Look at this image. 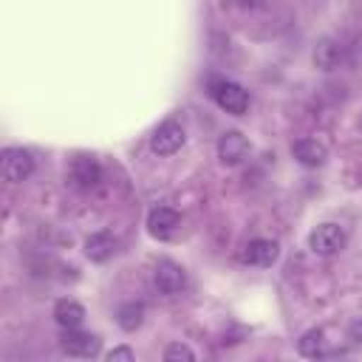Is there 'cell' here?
I'll return each mask as SVG.
<instances>
[{"label":"cell","instance_id":"cell-1","mask_svg":"<svg viewBox=\"0 0 362 362\" xmlns=\"http://www.w3.org/2000/svg\"><path fill=\"white\" fill-rule=\"evenodd\" d=\"M209 96L215 99V105L221 110H226L232 116H243L249 110V93L232 79H221V76L209 79Z\"/></svg>","mask_w":362,"mask_h":362},{"label":"cell","instance_id":"cell-2","mask_svg":"<svg viewBox=\"0 0 362 362\" xmlns=\"http://www.w3.org/2000/svg\"><path fill=\"white\" fill-rule=\"evenodd\" d=\"M348 243V235L339 223H320L308 232V249L320 257H331L337 252H342Z\"/></svg>","mask_w":362,"mask_h":362},{"label":"cell","instance_id":"cell-3","mask_svg":"<svg viewBox=\"0 0 362 362\" xmlns=\"http://www.w3.org/2000/svg\"><path fill=\"white\" fill-rule=\"evenodd\" d=\"M34 173V156L25 147H6L0 153V175L8 184H23Z\"/></svg>","mask_w":362,"mask_h":362},{"label":"cell","instance_id":"cell-4","mask_svg":"<svg viewBox=\"0 0 362 362\" xmlns=\"http://www.w3.org/2000/svg\"><path fill=\"white\" fill-rule=\"evenodd\" d=\"M59 348L68 354V356H76V359H90L99 354L102 348V339L90 331H79V328H62V337H59Z\"/></svg>","mask_w":362,"mask_h":362},{"label":"cell","instance_id":"cell-5","mask_svg":"<svg viewBox=\"0 0 362 362\" xmlns=\"http://www.w3.org/2000/svg\"><path fill=\"white\" fill-rule=\"evenodd\" d=\"M184 127L175 122V119H167V122H161L156 130H153V136H150V150L156 153V156H173V153H178L181 147H184Z\"/></svg>","mask_w":362,"mask_h":362},{"label":"cell","instance_id":"cell-6","mask_svg":"<svg viewBox=\"0 0 362 362\" xmlns=\"http://www.w3.org/2000/svg\"><path fill=\"white\" fill-rule=\"evenodd\" d=\"M153 283H156V288H158L161 294L175 297V294L184 291L187 274H184V269H181L178 263H173V260H158V266H156V272H153Z\"/></svg>","mask_w":362,"mask_h":362},{"label":"cell","instance_id":"cell-7","mask_svg":"<svg viewBox=\"0 0 362 362\" xmlns=\"http://www.w3.org/2000/svg\"><path fill=\"white\" fill-rule=\"evenodd\" d=\"M246 156H249V139H246L240 130H226V133L218 139V158H221V164L235 167V164H240Z\"/></svg>","mask_w":362,"mask_h":362},{"label":"cell","instance_id":"cell-8","mask_svg":"<svg viewBox=\"0 0 362 362\" xmlns=\"http://www.w3.org/2000/svg\"><path fill=\"white\" fill-rule=\"evenodd\" d=\"M277 257H280V243L269 240V238H255L240 252V260L252 263V266H272V263H277Z\"/></svg>","mask_w":362,"mask_h":362},{"label":"cell","instance_id":"cell-9","mask_svg":"<svg viewBox=\"0 0 362 362\" xmlns=\"http://www.w3.org/2000/svg\"><path fill=\"white\" fill-rule=\"evenodd\" d=\"M71 178L76 181V187L90 189V187H96V184L102 181V167H99V161H96L93 156L79 153V156L71 161Z\"/></svg>","mask_w":362,"mask_h":362},{"label":"cell","instance_id":"cell-10","mask_svg":"<svg viewBox=\"0 0 362 362\" xmlns=\"http://www.w3.org/2000/svg\"><path fill=\"white\" fill-rule=\"evenodd\" d=\"M178 223H181V215H178L175 209H170V206H156V209H150V215H147V232H150L153 238H158V240L170 238V235L178 229Z\"/></svg>","mask_w":362,"mask_h":362},{"label":"cell","instance_id":"cell-11","mask_svg":"<svg viewBox=\"0 0 362 362\" xmlns=\"http://www.w3.org/2000/svg\"><path fill=\"white\" fill-rule=\"evenodd\" d=\"M291 153H294V158H297L303 167H322L325 158H328L325 144L317 141V139H297V141L291 144Z\"/></svg>","mask_w":362,"mask_h":362},{"label":"cell","instance_id":"cell-12","mask_svg":"<svg viewBox=\"0 0 362 362\" xmlns=\"http://www.w3.org/2000/svg\"><path fill=\"white\" fill-rule=\"evenodd\" d=\"M342 59H345V48H342L337 40L325 37V40H320V42L314 45V65H317L320 71H334V68L342 65Z\"/></svg>","mask_w":362,"mask_h":362},{"label":"cell","instance_id":"cell-13","mask_svg":"<svg viewBox=\"0 0 362 362\" xmlns=\"http://www.w3.org/2000/svg\"><path fill=\"white\" fill-rule=\"evenodd\" d=\"M116 252V238L110 232H93L85 238V255L93 263H105Z\"/></svg>","mask_w":362,"mask_h":362},{"label":"cell","instance_id":"cell-14","mask_svg":"<svg viewBox=\"0 0 362 362\" xmlns=\"http://www.w3.org/2000/svg\"><path fill=\"white\" fill-rule=\"evenodd\" d=\"M54 322L59 328H79L85 322V308L76 300H57V305H54Z\"/></svg>","mask_w":362,"mask_h":362},{"label":"cell","instance_id":"cell-15","mask_svg":"<svg viewBox=\"0 0 362 362\" xmlns=\"http://www.w3.org/2000/svg\"><path fill=\"white\" fill-rule=\"evenodd\" d=\"M297 351L308 359H320V356H328V339H325V331L322 328H308L300 342H297Z\"/></svg>","mask_w":362,"mask_h":362},{"label":"cell","instance_id":"cell-16","mask_svg":"<svg viewBox=\"0 0 362 362\" xmlns=\"http://www.w3.org/2000/svg\"><path fill=\"white\" fill-rule=\"evenodd\" d=\"M144 322V305L141 303H122L116 308V325L122 331H136Z\"/></svg>","mask_w":362,"mask_h":362},{"label":"cell","instance_id":"cell-17","mask_svg":"<svg viewBox=\"0 0 362 362\" xmlns=\"http://www.w3.org/2000/svg\"><path fill=\"white\" fill-rule=\"evenodd\" d=\"M164 359H167V362H192V359H195V354H192V348H189V345L173 342V345H167V348H164Z\"/></svg>","mask_w":362,"mask_h":362},{"label":"cell","instance_id":"cell-18","mask_svg":"<svg viewBox=\"0 0 362 362\" xmlns=\"http://www.w3.org/2000/svg\"><path fill=\"white\" fill-rule=\"evenodd\" d=\"M107 362H116V359H124V362H133L136 359V354H133V348H127V345H116V348H110L107 354Z\"/></svg>","mask_w":362,"mask_h":362},{"label":"cell","instance_id":"cell-19","mask_svg":"<svg viewBox=\"0 0 362 362\" xmlns=\"http://www.w3.org/2000/svg\"><path fill=\"white\" fill-rule=\"evenodd\" d=\"M348 339L351 342H362V320H354L348 325Z\"/></svg>","mask_w":362,"mask_h":362}]
</instances>
